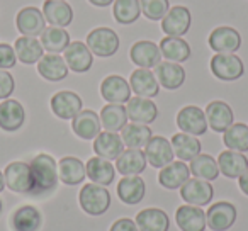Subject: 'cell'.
Instances as JSON below:
<instances>
[{
	"label": "cell",
	"instance_id": "1",
	"mask_svg": "<svg viewBox=\"0 0 248 231\" xmlns=\"http://www.w3.org/2000/svg\"><path fill=\"white\" fill-rule=\"evenodd\" d=\"M32 179H34V190L32 194L49 192L58 185V165L56 160L48 153L34 156L29 163Z\"/></svg>",
	"mask_w": 248,
	"mask_h": 231
},
{
	"label": "cell",
	"instance_id": "2",
	"mask_svg": "<svg viewBox=\"0 0 248 231\" xmlns=\"http://www.w3.org/2000/svg\"><path fill=\"white\" fill-rule=\"evenodd\" d=\"M80 207L90 216H102L110 207V194L106 187L90 182L80 189L78 194Z\"/></svg>",
	"mask_w": 248,
	"mask_h": 231
},
{
	"label": "cell",
	"instance_id": "3",
	"mask_svg": "<svg viewBox=\"0 0 248 231\" xmlns=\"http://www.w3.org/2000/svg\"><path fill=\"white\" fill-rule=\"evenodd\" d=\"M211 72L223 82H234L245 73V65L234 53H216L211 58Z\"/></svg>",
	"mask_w": 248,
	"mask_h": 231
},
{
	"label": "cell",
	"instance_id": "4",
	"mask_svg": "<svg viewBox=\"0 0 248 231\" xmlns=\"http://www.w3.org/2000/svg\"><path fill=\"white\" fill-rule=\"evenodd\" d=\"M85 45L89 46L92 55L99 58H110L119 49V36L110 28H97L89 32Z\"/></svg>",
	"mask_w": 248,
	"mask_h": 231
},
{
	"label": "cell",
	"instance_id": "5",
	"mask_svg": "<svg viewBox=\"0 0 248 231\" xmlns=\"http://www.w3.org/2000/svg\"><path fill=\"white\" fill-rule=\"evenodd\" d=\"M5 187L16 194H32L34 179H32L31 167L24 162H12L4 170Z\"/></svg>",
	"mask_w": 248,
	"mask_h": 231
},
{
	"label": "cell",
	"instance_id": "6",
	"mask_svg": "<svg viewBox=\"0 0 248 231\" xmlns=\"http://www.w3.org/2000/svg\"><path fill=\"white\" fill-rule=\"evenodd\" d=\"M177 126L182 133L192 136H202L207 131V119L206 112L197 106H186L177 114Z\"/></svg>",
	"mask_w": 248,
	"mask_h": 231
},
{
	"label": "cell",
	"instance_id": "7",
	"mask_svg": "<svg viewBox=\"0 0 248 231\" xmlns=\"http://www.w3.org/2000/svg\"><path fill=\"white\" fill-rule=\"evenodd\" d=\"M190 24H192V15L189 9L184 5H175V7H170L167 15L162 19V31L167 36L182 38L189 32Z\"/></svg>",
	"mask_w": 248,
	"mask_h": 231
},
{
	"label": "cell",
	"instance_id": "8",
	"mask_svg": "<svg viewBox=\"0 0 248 231\" xmlns=\"http://www.w3.org/2000/svg\"><path fill=\"white\" fill-rule=\"evenodd\" d=\"M51 110L56 118L65 119V121H70L83 109L82 99H80L78 93L72 92V90H60L55 95L51 97Z\"/></svg>",
	"mask_w": 248,
	"mask_h": 231
},
{
	"label": "cell",
	"instance_id": "9",
	"mask_svg": "<svg viewBox=\"0 0 248 231\" xmlns=\"http://www.w3.org/2000/svg\"><path fill=\"white\" fill-rule=\"evenodd\" d=\"M236 207L226 200L213 204L206 213V224L213 231H228L236 221Z\"/></svg>",
	"mask_w": 248,
	"mask_h": 231
},
{
	"label": "cell",
	"instance_id": "10",
	"mask_svg": "<svg viewBox=\"0 0 248 231\" xmlns=\"http://www.w3.org/2000/svg\"><path fill=\"white\" fill-rule=\"evenodd\" d=\"M16 28L22 36L36 38L46 29V19L38 7H24L16 15Z\"/></svg>",
	"mask_w": 248,
	"mask_h": 231
},
{
	"label": "cell",
	"instance_id": "11",
	"mask_svg": "<svg viewBox=\"0 0 248 231\" xmlns=\"http://www.w3.org/2000/svg\"><path fill=\"white\" fill-rule=\"evenodd\" d=\"M214 196L213 185L207 180L202 179H189L182 187H180V197L190 206L202 207L211 202Z\"/></svg>",
	"mask_w": 248,
	"mask_h": 231
},
{
	"label": "cell",
	"instance_id": "12",
	"mask_svg": "<svg viewBox=\"0 0 248 231\" xmlns=\"http://www.w3.org/2000/svg\"><path fill=\"white\" fill-rule=\"evenodd\" d=\"M26 121V110L22 104L16 99H5L0 102V129L16 133L22 128Z\"/></svg>",
	"mask_w": 248,
	"mask_h": 231
},
{
	"label": "cell",
	"instance_id": "13",
	"mask_svg": "<svg viewBox=\"0 0 248 231\" xmlns=\"http://www.w3.org/2000/svg\"><path fill=\"white\" fill-rule=\"evenodd\" d=\"M100 95L107 104H128L131 99V87L121 75H109L100 83Z\"/></svg>",
	"mask_w": 248,
	"mask_h": 231
},
{
	"label": "cell",
	"instance_id": "14",
	"mask_svg": "<svg viewBox=\"0 0 248 231\" xmlns=\"http://www.w3.org/2000/svg\"><path fill=\"white\" fill-rule=\"evenodd\" d=\"M63 58H65L68 70L75 73H85L92 68L93 55L89 49V46L82 41H72L68 48L63 51Z\"/></svg>",
	"mask_w": 248,
	"mask_h": 231
},
{
	"label": "cell",
	"instance_id": "15",
	"mask_svg": "<svg viewBox=\"0 0 248 231\" xmlns=\"http://www.w3.org/2000/svg\"><path fill=\"white\" fill-rule=\"evenodd\" d=\"M146 162L155 169H163L165 165L173 162V148L172 143L163 136H152L148 145L145 146Z\"/></svg>",
	"mask_w": 248,
	"mask_h": 231
},
{
	"label": "cell",
	"instance_id": "16",
	"mask_svg": "<svg viewBox=\"0 0 248 231\" xmlns=\"http://www.w3.org/2000/svg\"><path fill=\"white\" fill-rule=\"evenodd\" d=\"M241 46V36L234 28L219 26L209 34V48L216 53H234Z\"/></svg>",
	"mask_w": 248,
	"mask_h": 231
},
{
	"label": "cell",
	"instance_id": "17",
	"mask_svg": "<svg viewBox=\"0 0 248 231\" xmlns=\"http://www.w3.org/2000/svg\"><path fill=\"white\" fill-rule=\"evenodd\" d=\"M206 119L207 126L216 133H224L234 123L233 109L223 100H213L206 107Z\"/></svg>",
	"mask_w": 248,
	"mask_h": 231
},
{
	"label": "cell",
	"instance_id": "18",
	"mask_svg": "<svg viewBox=\"0 0 248 231\" xmlns=\"http://www.w3.org/2000/svg\"><path fill=\"white\" fill-rule=\"evenodd\" d=\"M128 118L131 123H138V124H152L158 116V107L152 99L146 97H131L128 100Z\"/></svg>",
	"mask_w": 248,
	"mask_h": 231
},
{
	"label": "cell",
	"instance_id": "19",
	"mask_svg": "<svg viewBox=\"0 0 248 231\" xmlns=\"http://www.w3.org/2000/svg\"><path fill=\"white\" fill-rule=\"evenodd\" d=\"M129 87H131V92H135L138 97H146V99L156 97L160 92L158 80L155 73L148 68L135 70L129 77Z\"/></svg>",
	"mask_w": 248,
	"mask_h": 231
},
{
	"label": "cell",
	"instance_id": "20",
	"mask_svg": "<svg viewBox=\"0 0 248 231\" xmlns=\"http://www.w3.org/2000/svg\"><path fill=\"white\" fill-rule=\"evenodd\" d=\"M72 129L80 139H95L99 136L102 124L97 112L90 109H82L72 119Z\"/></svg>",
	"mask_w": 248,
	"mask_h": 231
},
{
	"label": "cell",
	"instance_id": "21",
	"mask_svg": "<svg viewBox=\"0 0 248 231\" xmlns=\"http://www.w3.org/2000/svg\"><path fill=\"white\" fill-rule=\"evenodd\" d=\"M131 62L135 63L138 68H155L160 62H162V51L160 48L152 41H138L131 46Z\"/></svg>",
	"mask_w": 248,
	"mask_h": 231
},
{
	"label": "cell",
	"instance_id": "22",
	"mask_svg": "<svg viewBox=\"0 0 248 231\" xmlns=\"http://www.w3.org/2000/svg\"><path fill=\"white\" fill-rule=\"evenodd\" d=\"M189 179H190V169L182 160L169 163V165H165L163 169H160V173H158L160 185L169 190L180 189Z\"/></svg>",
	"mask_w": 248,
	"mask_h": 231
},
{
	"label": "cell",
	"instance_id": "23",
	"mask_svg": "<svg viewBox=\"0 0 248 231\" xmlns=\"http://www.w3.org/2000/svg\"><path fill=\"white\" fill-rule=\"evenodd\" d=\"M43 15L46 22L56 28H68L73 22V9L65 0H46L43 4Z\"/></svg>",
	"mask_w": 248,
	"mask_h": 231
},
{
	"label": "cell",
	"instance_id": "24",
	"mask_svg": "<svg viewBox=\"0 0 248 231\" xmlns=\"http://www.w3.org/2000/svg\"><path fill=\"white\" fill-rule=\"evenodd\" d=\"M155 77L160 85L167 90H177L186 82V70L180 66V63L160 62L155 66Z\"/></svg>",
	"mask_w": 248,
	"mask_h": 231
},
{
	"label": "cell",
	"instance_id": "25",
	"mask_svg": "<svg viewBox=\"0 0 248 231\" xmlns=\"http://www.w3.org/2000/svg\"><path fill=\"white\" fill-rule=\"evenodd\" d=\"M38 73L48 82H62L68 75V65L63 56L48 53L38 62Z\"/></svg>",
	"mask_w": 248,
	"mask_h": 231
},
{
	"label": "cell",
	"instance_id": "26",
	"mask_svg": "<svg viewBox=\"0 0 248 231\" xmlns=\"http://www.w3.org/2000/svg\"><path fill=\"white\" fill-rule=\"evenodd\" d=\"M93 152L104 160H116L124 152L123 138L117 133H99V136L93 139Z\"/></svg>",
	"mask_w": 248,
	"mask_h": 231
},
{
	"label": "cell",
	"instance_id": "27",
	"mask_svg": "<svg viewBox=\"0 0 248 231\" xmlns=\"http://www.w3.org/2000/svg\"><path fill=\"white\" fill-rule=\"evenodd\" d=\"M146 192L145 180L140 175H128L123 177L121 182L117 184V196L123 200L124 204L133 206V204H138L143 200Z\"/></svg>",
	"mask_w": 248,
	"mask_h": 231
},
{
	"label": "cell",
	"instance_id": "28",
	"mask_svg": "<svg viewBox=\"0 0 248 231\" xmlns=\"http://www.w3.org/2000/svg\"><path fill=\"white\" fill-rule=\"evenodd\" d=\"M177 226L182 231H204L206 230V213L197 206H180L175 211Z\"/></svg>",
	"mask_w": 248,
	"mask_h": 231
},
{
	"label": "cell",
	"instance_id": "29",
	"mask_svg": "<svg viewBox=\"0 0 248 231\" xmlns=\"http://www.w3.org/2000/svg\"><path fill=\"white\" fill-rule=\"evenodd\" d=\"M146 163L148 162H146L145 152L128 148L116 158V170L119 173H123V177L140 175L146 169Z\"/></svg>",
	"mask_w": 248,
	"mask_h": 231
},
{
	"label": "cell",
	"instance_id": "30",
	"mask_svg": "<svg viewBox=\"0 0 248 231\" xmlns=\"http://www.w3.org/2000/svg\"><path fill=\"white\" fill-rule=\"evenodd\" d=\"M217 167H219V173H223L226 179H240L243 172L248 169V158L243 153L238 152H226L219 153V158L216 160Z\"/></svg>",
	"mask_w": 248,
	"mask_h": 231
},
{
	"label": "cell",
	"instance_id": "31",
	"mask_svg": "<svg viewBox=\"0 0 248 231\" xmlns=\"http://www.w3.org/2000/svg\"><path fill=\"white\" fill-rule=\"evenodd\" d=\"M85 165L77 156H63L58 162V179L65 185H78L85 180Z\"/></svg>",
	"mask_w": 248,
	"mask_h": 231
},
{
	"label": "cell",
	"instance_id": "32",
	"mask_svg": "<svg viewBox=\"0 0 248 231\" xmlns=\"http://www.w3.org/2000/svg\"><path fill=\"white\" fill-rule=\"evenodd\" d=\"M43 216L34 206H21L11 216V226L14 231H39Z\"/></svg>",
	"mask_w": 248,
	"mask_h": 231
},
{
	"label": "cell",
	"instance_id": "33",
	"mask_svg": "<svg viewBox=\"0 0 248 231\" xmlns=\"http://www.w3.org/2000/svg\"><path fill=\"white\" fill-rule=\"evenodd\" d=\"M136 226L140 231H169L170 219L165 211L158 207H146L136 216Z\"/></svg>",
	"mask_w": 248,
	"mask_h": 231
},
{
	"label": "cell",
	"instance_id": "34",
	"mask_svg": "<svg viewBox=\"0 0 248 231\" xmlns=\"http://www.w3.org/2000/svg\"><path fill=\"white\" fill-rule=\"evenodd\" d=\"M100 124L106 131L109 133H117L128 124V110L123 104H107L102 107L99 114Z\"/></svg>",
	"mask_w": 248,
	"mask_h": 231
},
{
	"label": "cell",
	"instance_id": "35",
	"mask_svg": "<svg viewBox=\"0 0 248 231\" xmlns=\"http://www.w3.org/2000/svg\"><path fill=\"white\" fill-rule=\"evenodd\" d=\"M87 177L97 185H110L116 177V169L109 160H104L100 156H93L85 163Z\"/></svg>",
	"mask_w": 248,
	"mask_h": 231
},
{
	"label": "cell",
	"instance_id": "36",
	"mask_svg": "<svg viewBox=\"0 0 248 231\" xmlns=\"http://www.w3.org/2000/svg\"><path fill=\"white\" fill-rule=\"evenodd\" d=\"M170 143H172L173 155L179 160H182V162H190V160L196 158L201 153V150H202L197 136L187 135V133H177V135H173Z\"/></svg>",
	"mask_w": 248,
	"mask_h": 231
},
{
	"label": "cell",
	"instance_id": "37",
	"mask_svg": "<svg viewBox=\"0 0 248 231\" xmlns=\"http://www.w3.org/2000/svg\"><path fill=\"white\" fill-rule=\"evenodd\" d=\"M16 56L21 63L24 65H32V63H38L43 58V48L41 41L36 38H29V36H21V38L16 39Z\"/></svg>",
	"mask_w": 248,
	"mask_h": 231
},
{
	"label": "cell",
	"instance_id": "38",
	"mask_svg": "<svg viewBox=\"0 0 248 231\" xmlns=\"http://www.w3.org/2000/svg\"><path fill=\"white\" fill-rule=\"evenodd\" d=\"M160 51L165 60L172 63H184L190 58V46L182 38H173V36H165L160 41Z\"/></svg>",
	"mask_w": 248,
	"mask_h": 231
},
{
	"label": "cell",
	"instance_id": "39",
	"mask_svg": "<svg viewBox=\"0 0 248 231\" xmlns=\"http://www.w3.org/2000/svg\"><path fill=\"white\" fill-rule=\"evenodd\" d=\"M152 129L146 124H138V123H131L126 124L121 129V138H123L124 146L135 150H141L148 145V141L152 139Z\"/></svg>",
	"mask_w": 248,
	"mask_h": 231
},
{
	"label": "cell",
	"instance_id": "40",
	"mask_svg": "<svg viewBox=\"0 0 248 231\" xmlns=\"http://www.w3.org/2000/svg\"><path fill=\"white\" fill-rule=\"evenodd\" d=\"M39 41H41L43 48H45L46 51L55 53V55L63 53L66 48H68L70 43H72L70 41L68 31L63 28H56V26H48V28L43 31Z\"/></svg>",
	"mask_w": 248,
	"mask_h": 231
},
{
	"label": "cell",
	"instance_id": "41",
	"mask_svg": "<svg viewBox=\"0 0 248 231\" xmlns=\"http://www.w3.org/2000/svg\"><path fill=\"white\" fill-rule=\"evenodd\" d=\"M190 173H192L196 179H202V180H216L217 175H219V167H217V162L213 158L211 155H206V153H199L196 158L190 160Z\"/></svg>",
	"mask_w": 248,
	"mask_h": 231
},
{
	"label": "cell",
	"instance_id": "42",
	"mask_svg": "<svg viewBox=\"0 0 248 231\" xmlns=\"http://www.w3.org/2000/svg\"><path fill=\"white\" fill-rule=\"evenodd\" d=\"M223 143L231 152H248V126L243 123H233L223 133Z\"/></svg>",
	"mask_w": 248,
	"mask_h": 231
},
{
	"label": "cell",
	"instance_id": "43",
	"mask_svg": "<svg viewBox=\"0 0 248 231\" xmlns=\"http://www.w3.org/2000/svg\"><path fill=\"white\" fill-rule=\"evenodd\" d=\"M112 14L116 22L123 26H129L138 21L141 15V5L140 0H114Z\"/></svg>",
	"mask_w": 248,
	"mask_h": 231
},
{
	"label": "cell",
	"instance_id": "44",
	"mask_svg": "<svg viewBox=\"0 0 248 231\" xmlns=\"http://www.w3.org/2000/svg\"><path fill=\"white\" fill-rule=\"evenodd\" d=\"M141 14L148 21H162L170 11L169 0H140Z\"/></svg>",
	"mask_w": 248,
	"mask_h": 231
},
{
	"label": "cell",
	"instance_id": "45",
	"mask_svg": "<svg viewBox=\"0 0 248 231\" xmlns=\"http://www.w3.org/2000/svg\"><path fill=\"white\" fill-rule=\"evenodd\" d=\"M17 56H16L14 46L7 45V43H0V70H9L16 66Z\"/></svg>",
	"mask_w": 248,
	"mask_h": 231
},
{
	"label": "cell",
	"instance_id": "46",
	"mask_svg": "<svg viewBox=\"0 0 248 231\" xmlns=\"http://www.w3.org/2000/svg\"><path fill=\"white\" fill-rule=\"evenodd\" d=\"M16 80L7 70H0V100H5L14 93Z\"/></svg>",
	"mask_w": 248,
	"mask_h": 231
},
{
	"label": "cell",
	"instance_id": "47",
	"mask_svg": "<svg viewBox=\"0 0 248 231\" xmlns=\"http://www.w3.org/2000/svg\"><path fill=\"white\" fill-rule=\"evenodd\" d=\"M109 231H140L136 226V221L129 219V217H121V219L114 221V224L109 228Z\"/></svg>",
	"mask_w": 248,
	"mask_h": 231
},
{
	"label": "cell",
	"instance_id": "48",
	"mask_svg": "<svg viewBox=\"0 0 248 231\" xmlns=\"http://www.w3.org/2000/svg\"><path fill=\"white\" fill-rule=\"evenodd\" d=\"M238 185H240V190L245 194V196H248V169L243 172V175L238 179Z\"/></svg>",
	"mask_w": 248,
	"mask_h": 231
},
{
	"label": "cell",
	"instance_id": "49",
	"mask_svg": "<svg viewBox=\"0 0 248 231\" xmlns=\"http://www.w3.org/2000/svg\"><path fill=\"white\" fill-rule=\"evenodd\" d=\"M89 2L95 7H109L110 4H114V0H89Z\"/></svg>",
	"mask_w": 248,
	"mask_h": 231
},
{
	"label": "cell",
	"instance_id": "50",
	"mask_svg": "<svg viewBox=\"0 0 248 231\" xmlns=\"http://www.w3.org/2000/svg\"><path fill=\"white\" fill-rule=\"evenodd\" d=\"M5 189V179H4V173L0 172V192Z\"/></svg>",
	"mask_w": 248,
	"mask_h": 231
},
{
	"label": "cell",
	"instance_id": "51",
	"mask_svg": "<svg viewBox=\"0 0 248 231\" xmlns=\"http://www.w3.org/2000/svg\"><path fill=\"white\" fill-rule=\"evenodd\" d=\"M2 209H4V202H2V199H0V214H2Z\"/></svg>",
	"mask_w": 248,
	"mask_h": 231
}]
</instances>
